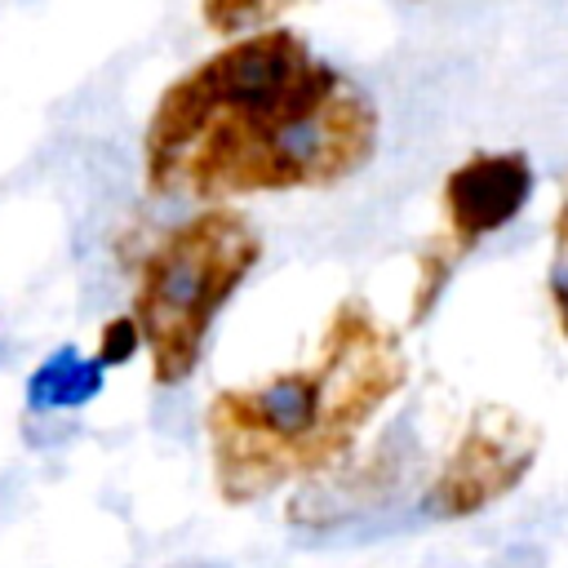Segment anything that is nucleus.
<instances>
[{
  "label": "nucleus",
  "mask_w": 568,
  "mask_h": 568,
  "mask_svg": "<svg viewBox=\"0 0 568 568\" xmlns=\"http://www.w3.org/2000/svg\"><path fill=\"white\" fill-rule=\"evenodd\" d=\"M377 138V102L302 31L275 22L164 84L142 129V178L155 195L209 204L315 191L355 178Z\"/></svg>",
  "instance_id": "nucleus-1"
},
{
  "label": "nucleus",
  "mask_w": 568,
  "mask_h": 568,
  "mask_svg": "<svg viewBox=\"0 0 568 568\" xmlns=\"http://www.w3.org/2000/svg\"><path fill=\"white\" fill-rule=\"evenodd\" d=\"M399 333L364 297H342L306 368L226 386L204 408L213 488L226 506L271 497L293 479L342 466L359 430L404 390Z\"/></svg>",
  "instance_id": "nucleus-2"
},
{
  "label": "nucleus",
  "mask_w": 568,
  "mask_h": 568,
  "mask_svg": "<svg viewBox=\"0 0 568 568\" xmlns=\"http://www.w3.org/2000/svg\"><path fill=\"white\" fill-rule=\"evenodd\" d=\"M257 262L262 235L231 204L191 213L142 257L129 320L138 324L155 386H182L200 368L222 306Z\"/></svg>",
  "instance_id": "nucleus-3"
},
{
  "label": "nucleus",
  "mask_w": 568,
  "mask_h": 568,
  "mask_svg": "<svg viewBox=\"0 0 568 568\" xmlns=\"http://www.w3.org/2000/svg\"><path fill=\"white\" fill-rule=\"evenodd\" d=\"M541 453V426L506 404H479L422 493V515L470 519L506 501Z\"/></svg>",
  "instance_id": "nucleus-4"
},
{
  "label": "nucleus",
  "mask_w": 568,
  "mask_h": 568,
  "mask_svg": "<svg viewBox=\"0 0 568 568\" xmlns=\"http://www.w3.org/2000/svg\"><path fill=\"white\" fill-rule=\"evenodd\" d=\"M532 186H537V173L524 151H470L462 164L444 173V186H439L444 231L430 240L462 262L475 244H484L488 235H497L524 213V204L532 200Z\"/></svg>",
  "instance_id": "nucleus-5"
},
{
  "label": "nucleus",
  "mask_w": 568,
  "mask_h": 568,
  "mask_svg": "<svg viewBox=\"0 0 568 568\" xmlns=\"http://www.w3.org/2000/svg\"><path fill=\"white\" fill-rule=\"evenodd\" d=\"M106 382V368L75 346H58L31 377H27V408L36 413H58V408H80L89 404Z\"/></svg>",
  "instance_id": "nucleus-6"
},
{
  "label": "nucleus",
  "mask_w": 568,
  "mask_h": 568,
  "mask_svg": "<svg viewBox=\"0 0 568 568\" xmlns=\"http://www.w3.org/2000/svg\"><path fill=\"white\" fill-rule=\"evenodd\" d=\"M546 293L559 333L568 337V173L559 182V204L550 217V271H546Z\"/></svg>",
  "instance_id": "nucleus-7"
},
{
  "label": "nucleus",
  "mask_w": 568,
  "mask_h": 568,
  "mask_svg": "<svg viewBox=\"0 0 568 568\" xmlns=\"http://www.w3.org/2000/svg\"><path fill=\"white\" fill-rule=\"evenodd\" d=\"M200 18L217 31V36H253L262 27H275V18H284V4H244V0H209L200 9Z\"/></svg>",
  "instance_id": "nucleus-8"
},
{
  "label": "nucleus",
  "mask_w": 568,
  "mask_h": 568,
  "mask_svg": "<svg viewBox=\"0 0 568 568\" xmlns=\"http://www.w3.org/2000/svg\"><path fill=\"white\" fill-rule=\"evenodd\" d=\"M138 346H142V337H138V324L129 320V315H120V320H111L106 328H102V342H98V364L102 368H115V364H124V359H133L138 355Z\"/></svg>",
  "instance_id": "nucleus-9"
},
{
  "label": "nucleus",
  "mask_w": 568,
  "mask_h": 568,
  "mask_svg": "<svg viewBox=\"0 0 568 568\" xmlns=\"http://www.w3.org/2000/svg\"><path fill=\"white\" fill-rule=\"evenodd\" d=\"M186 568H217V564H186Z\"/></svg>",
  "instance_id": "nucleus-10"
}]
</instances>
